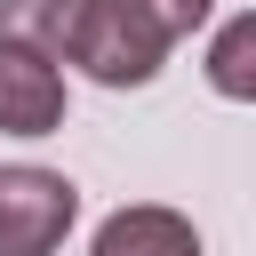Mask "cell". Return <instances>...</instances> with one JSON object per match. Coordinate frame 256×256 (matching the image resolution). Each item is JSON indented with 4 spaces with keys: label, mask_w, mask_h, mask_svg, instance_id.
I'll use <instances>...</instances> for the list:
<instances>
[{
    "label": "cell",
    "mask_w": 256,
    "mask_h": 256,
    "mask_svg": "<svg viewBox=\"0 0 256 256\" xmlns=\"http://www.w3.org/2000/svg\"><path fill=\"white\" fill-rule=\"evenodd\" d=\"M88 256H200V232L176 208H112Z\"/></svg>",
    "instance_id": "4"
},
{
    "label": "cell",
    "mask_w": 256,
    "mask_h": 256,
    "mask_svg": "<svg viewBox=\"0 0 256 256\" xmlns=\"http://www.w3.org/2000/svg\"><path fill=\"white\" fill-rule=\"evenodd\" d=\"M128 8H136V16H152L168 40H184V32H200V24H208V8H216V0H128Z\"/></svg>",
    "instance_id": "7"
},
{
    "label": "cell",
    "mask_w": 256,
    "mask_h": 256,
    "mask_svg": "<svg viewBox=\"0 0 256 256\" xmlns=\"http://www.w3.org/2000/svg\"><path fill=\"white\" fill-rule=\"evenodd\" d=\"M80 16H88V0H0V40L40 48L48 64H64V56H72Z\"/></svg>",
    "instance_id": "5"
},
{
    "label": "cell",
    "mask_w": 256,
    "mask_h": 256,
    "mask_svg": "<svg viewBox=\"0 0 256 256\" xmlns=\"http://www.w3.org/2000/svg\"><path fill=\"white\" fill-rule=\"evenodd\" d=\"M168 48H176V40H168L152 16H136L128 0H88L64 64H80V72L104 80V88H144V80L168 64Z\"/></svg>",
    "instance_id": "1"
},
{
    "label": "cell",
    "mask_w": 256,
    "mask_h": 256,
    "mask_svg": "<svg viewBox=\"0 0 256 256\" xmlns=\"http://www.w3.org/2000/svg\"><path fill=\"white\" fill-rule=\"evenodd\" d=\"M72 216H80L72 176L32 168V160L0 168V256H56L64 232H72Z\"/></svg>",
    "instance_id": "2"
},
{
    "label": "cell",
    "mask_w": 256,
    "mask_h": 256,
    "mask_svg": "<svg viewBox=\"0 0 256 256\" xmlns=\"http://www.w3.org/2000/svg\"><path fill=\"white\" fill-rule=\"evenodd\" d=\"M248 48H256V16H232V24H224V40H216V88H224V96H248V88H256Z\"/></svg>",
    "instance_id": "6"
},
{
    "label": "cell",
    "mask_w": 256,
    "mask_h": 256,
    "mask_svg": "<svg viewBox=\"0 0 256 256\" xmlns=\"http://www.w3.org/2000/svg\"><path fill=\"white\" fill-rule=\"evenodd\" d=\"M64 120V72L40 48L0 40V128L8 136H48Z\"/></svg>",
    "instance_id": "3"
}]
</instances>
